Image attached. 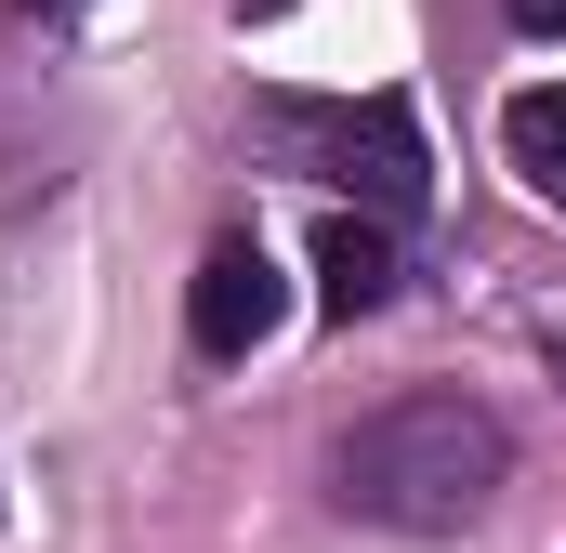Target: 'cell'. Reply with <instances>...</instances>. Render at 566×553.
I'll return each mask as SVG.
<instances>
[{
  "label": "cell",
  "instance_id": "obj_6",
  "mask_svg": "<svg viewBox=\"0 0 566 553\" xmlns=\"http://www.w3.org/2000/svg\"><path fill=\"white\" fill-rule=\"evenodd\" d=\"M501 13H514L527 40H554V27H566V0H501Z\"/></svg>",
  "mask_w": 566,
  "mask_h": 553
},
{
  "label": "cell",
  "instance_id": "obj_4",
  "mask_svg": "<svg viewBox=\"0 0 566 553\" xmlns=\"http://www.w3.org/2000/svg\"><path fill=\"white\" fill-rule=\"evenodd\" d=\"M316 303L329 316H382L396 303V225L382 211H329L316 225Z\"/></svg>",
  "mask_w": 566,
  "mask_h": 553
},
{
  "label": "cell",
  "instance_id": "obj_3",
  "mask_svg": "<svg viewBox=\"0 0 566 553\" xmlns=\"http://www.w3.org/2000/svg\"><path fill=\"white\" fill-rule=\"evenodd\" d=\"M277 316H290V276L264 264V238H211V264L185 290L198 356H251V343H277Z\"/></svg>",
  "mask_w": 566,
  "mask_h": 553
},
{
  "label": "cell",
  "instance_id": "obj_8",
  "mask_svg": "<svg viewBox=\"0 0 566 553\" xmlns=\"http://www.w3.org/2000/svg\"><path fill=\"white\" fill-rule=\"evenodd\" d=\"M554 369H566V330H554Z\"/></svg>",
  "mask_w": 566,
  "mask_h": 553
},
{
  "label": "cell",
  "instance_id": "obj_7",
  "mask_svg": "<svg viewBox=\"0 0 566 553\" xmlns=\"http://www.w3.org/2000/svg\"><path fill=\"white\" fill-rule=\"evenodd\" d=\"M27 13H80V0H27Z\"/></svg>",
  "mask_w": 566,
  "mask_h": 553
},
{
  "label": "cell",
  "instance_id": "obj_5",
  "mask_svg": "<svg viewBox=\"0 0 566 553\" xmlns=\"http://www.w3.org/2000/svg\"><path fill=\"white\" fill-rule=\"evenodd\" d=\"M501 145H514L527 198H554V211H566V80H527V93L501 106Z\"/></svg>",
  "mask_w": 566,
  "mask_h": 553
},
{
  "label": "cell",
  "instance_id": "obj_2",
  "mask_svg": "<svg viewBox=\"0 0 566 553\" xmlns=\"http://www.w3.org/2000/svg\"><path fill=\"white\" fill-rule=\"evenodd\" d=\"M264 145H277L290 171H316V185H356L382 225H409V211L434 198V158H422L409 93H356V106H303V93H277V106H264Z\"/></svg>",
  "mask_w": 566,
  "mask_h": 553
},
{
  "label": "cell",
  "instance_id": "obj_1",
  "mask_svg": "<svg viewBox=\"0 0 566 553\" xmlns=\"http://www.w3.org/2000/svg\"><path fill=\"white\" fill-rule=\"evenodd\" d=\"M501 474H514V435L474 396H396L329 448V501L356 528H396V541H461L501 501Z\"/></svg>",
  "mask_w": 566,
  "mask_h": 553
}]
</instances>
